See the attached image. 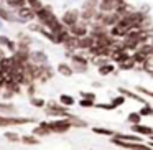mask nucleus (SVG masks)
I'll return each mask as SVG.
<instances>
[{"mask_svg": "<svg viewBox=\"0 0 153 150\" xmlns=\"http://www.w3.org/2000/svg\"><path fill=\"white\" fill-rule=\"evenodd\" d=\"M48 127H50V130H53V132H66L71 127V124L66 122V120H58V122L48 124Z\"/></svg>", "mask_w": 153, "mask_h": 150, "instance_id": "1", "label": "nucleus"}, {"mask_svg": "<svg viewBox=\"0 0 153 150\" xmlns=\"http://www.w3.org/2000/svg\"><path fill=\"white\" fill-rule=\"evenodd\" d=\"M71 31H73L74 35H77V37H84L86 35V27H79V25H71Z\"/></svg>", "mask_w": 153, "mask_h": 150, "instance_id": "4", "label": "nucleus"}, {"mask_svg": "<svg viewBox=\"0 0 153 150\" xmlns=\"http://www.w3.org/2000/svg\"><path fill=\"white\" fill-rule=\"evenodd\" d=\"M133 129L138 130V132H142V134H152V129H150V127H140V125H135Z\"/></svg>", "mask_w": 153, "mask_h": 150, "instance_id": "7", "label": "nucleus"}, {"mask_svg": "<svg viewBox=\"0 0 153 150\" xmlns=\"http://www.w3.org/2000/svg\"><path fill=\"white\" fill-rule=\"evenodd\" d=\"M58 69H59V73L66 74V76H71V69H69V68L66 66V64H61V66L58 68Z\"/></svg>", "mask_w": 153, "mask_h": 150, "instance_id": "6", "label": "nucleus"}, {"mask_svg": "<svg viewBox=\"0 0 153 150\" xmlns=\"http://www.w3.org/2000/svg\"><path fill=\"white\" fill-rule=\"evenodd\" d=\"M25 142H27V143H36V139H35V137H30V135H28V137H25Z\"/></svg>", "mask_w": 153, "mask_h": 150, "instance_id": "13", "label": "nucleus"}, {"mask_svg": "<svg viewBox=\"0 0 153 150\" xmlns=\"http://www.w3.org/2000/svg\"><path fill=\"white\" fill-rule=\"evenodd\" d=\"M77 45L82 46V48H89V46L94 45V38H82L81 41H77Z\"/></svg>", "mask_w": 153, "mask_h": 150, "instance_id": "5", "label": "nucleus"}, {"mask_svg": "<svg viewBox=\"0 0 153 150\" xmlns=\"http://www.w3.org/2000/svg\"><path fill=\"white\" fill-rule=\"evenodd\" d=\"M112 69H114L112 66H109V64H105V66H102V68H100L99 71H100V74H109V73H110V71H112Z\"/></svg>", "mask_w": 153, "mask_h": 150, "instance_id": "9", "label": "nucleus"}, {"mask_svg": "<svg viewBox=\"0 0 153 150\" xmlns=\"http://www.w3.org/2000/svg\"><path fill=\"white\" fill-rule=\"evenodd\" d=\"M61 102H63V104H69V106H71V104L74 102V99H73V97H69V96H61Z\"/></svg>", "mask_w": 153, "mask_h": 150, "instance_id": "10", "label": "nucleus"}, {"mask_svg": "<svg viewBox=\"0 0 153 150\" xmlns=\"http://www.w3.org/2000/svg\"><path fill=\"white\" fill-rule=\"evenodd\" d=\"M150 112H152L150 109H143V110H142V114H150Z\"/></svg>", "mask_w": 153, "mask_h": 150, "instance_id": "20", "label": "nucleus"}, {"mask_svg": "<svg viewBox=\"0 0 153 150\" xmlns=\"http://www.w3.org/2000/svg\"><path fill=\"white\" fill-rule=\"evenodd\" d=\"M8 124H12V120L4 119V117H0V125H8Z\"/></svg>", "mask_w": 153, "mask_h": 150, "instance_id": "16", "label": "nucleus"}, {"mask_svg": "<svg viewBox=\"0 0 153 150\" xmlns=\"http://www.w3.org/2000/svg\"><path fill=\"white\" fill-rule=\"evenodd\" d=\"M0 17H2V18H5V20H10V15H7V12H4V10H2V8H0Z\"/></svg>", "mask_w": 153, "mask_h": 150, "instance_id": "14", "label": "nucleus"}, {"mask_svg": "<svg viewBox=\"0 0 153 150\" xmlns=\"http://www.w3.org/2000/svg\"><path fill=\"white\" fill-rule=\"evenodd\" d=\"M81 106H84V107H89V106H92V102H89V101H82V102H81Z\"/></svg>", "mask_w": 153, "mask_h": 150, "instance_id": "18", "label": "nucleus"}, {"mask_svg": "<svg viewBox=\"0 0 153 150\" xmlns=\"http://www.w3.org/2000/svg\"><path fill=\"white\" fill-rule=\"evenodd\" d=\"M23 2H25V0H10L12 5H18V7H22V5H23Z\"/></svg>", "mask_w": 153, "mask_h": 150, "instance_id": "15", "label": "nucleus"}, {"mask_svg": "<svg viewBox=\"0 0 153 150\" xmlns=\"http://www.w3.org/2000/svg\"><path fill=\"white\" fill-rule=\"evenodd\" d=\"M28 4H30V8H35V10L41 8V4L38 2V0H28Z\"/></svg>", "mask_w": 153, "mask_h": 150, "instance_id": "8", "label": "nucleus"}, {"mask_svg": "<svg viewBox=\"0 0 153 150\" xmlns=\"http://www.w3.org/2000/svg\"><path fill=\"white\" fill-rule=\"evenodd\" d=\"M33 8H20V18L22 20H30V18H33Z\"/></svg>", "mask_w": 153, "mask_h": 150, "instance_id": "3", "label": "nucleus"}, {"mask_svg": "<svg viewBox=\"0 0 153 150\" xmlns=\"http://www.w3.org/2000/svg\"><path fill=\"white\" fill-rule=\"evenodd\" d=\"M76 20H77V13H76V12H68V13L64 15V18H63V22L66 25H69V27L76 23Z\"/></svg>", "mask_w": 153, "mask_h": 150, "instance_id": "2", "label": "nucleus"}, {"mask_svg": "<svg viewBox=\"0 0 153 150\" xmlns=\"http://www.w3.org/2000/svg\"><path fill=\"white\" fill-rule=\"evenodd\" d=\"M7 139L8 140H18V135H15V134H7Z\"/></svg>", "mask_w": 153, "mask_h": 150, "instance_id": "17", "label": "nucleus"}, {"mask_svg": "<svg viewBox=\"0 0 153 150\" xmlns=\"http://www.w3.org/2000/svg\"><path fill=\"white\" fill-rule=\"evenodd\" d=\"M33 102L36 104V106H43V101H41V99H35Z\"/></svg>", "mask_w": 153, "mask_h": 150, "instance_id": "19", "label": "nucleus"}, {"mask_svg": "<svg viewBox=\"0 0 153 150\" xmlns=\"http://www.w3.org/2000/svg\"><path fill=\"white\" fill-rule=\"evenodd\" d=\"M94 132H97V134H104V135H110V130H105V129H94Z\"/></svg>", "mask_w": 153, "mask_h": 150, "instance_id": "11", "label": "nucleus"}, {"mask_svg": "<svg viewBox=\"0 0 153 150\" xmlns=\"http://www.w3.org/2000/svg\"><path fill=\"white\" fill-rule=\"evenodd\" d=\"M128 119L132 120V122H138V120H140V116H138V114H130Z\"/></svg>", "mask_w": 153, "mask_h": 150, "instance_id": "12", "label": "nucleus"}]
</instances>
